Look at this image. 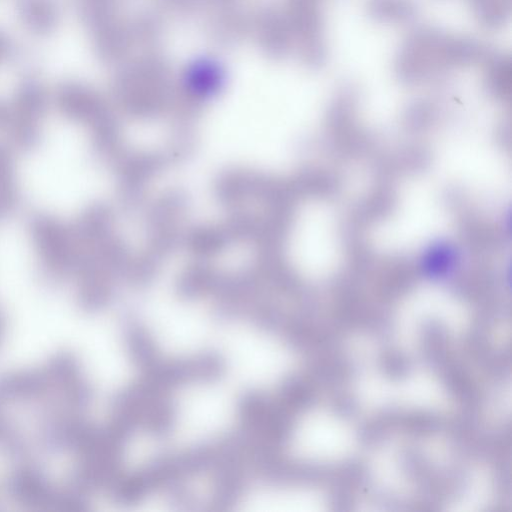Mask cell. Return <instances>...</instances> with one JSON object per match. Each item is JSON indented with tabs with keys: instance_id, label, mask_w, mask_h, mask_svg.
Masks as SVG:
<instances>
[{
	"instance_id": "1",
	"label": "cell",
	"mask_w": 512,
	"mask_h": 512,
	"mask_svg": "<svg viewBox=\"0 0 512 512\" xmlns=\"http://www.w3.org/2000/svg\"><path fill=\"white\" fill-rule=\"evenodd\" d=\"M493 53L473 38L435 27H420L400 45L394 59V70L404 81H418L453 68L485 63Z\"/></svg>"
},
{
	"instance_id": "2",
	"label": "cell",
	"mask_w": 512,
	"mask_h": 512,
	"mask_svg": "<svg viewBox=\"0 0 512 512\" xmlns=\"http://www.w3.org/2000/svg\"><path fill=\"white\" fill-rule=\"evenodd\" d=\"M285 15L301 61L311 68L321 67L327 57L321 0H287Z\"/></svg>"
},
{
	"instance_id": "3",
	"label": "cell",
	"mask_w": 512,
	"mask_h": 512,
	"mask_svg": "<svg viewBox=\"0 0 512 512\" xmlns=\"http://www.w3.org/2000/svg\"><path fill=\"white\" fill-rule=\"evenodd\" d=\"M31 234L42 265L54 278L73 268L75 253L67 229L58 220L38 215L31 222Z\"/></svg>"
},
{
	"instance_id": "4",
	"label": "cell",
	"mask_w": 512,
	"mask_h": 512,
	"mask_svg": "<svg viewBox=\"0 0 512 512\" xmlns=\"http://www.w3.org/2000/svg\"><path fill=\"white\" fill-rule=\"evenodd\" d=\"M46 107V94L35 79H26L19 86L10 109L8 126L21 148L30 149L40 139L41 120Z\"/></svg>"
},
{
	"instance_id": "5",
	"label": "cell",
	"mask_w": 512,
	"mask_h": 512,
	"mask_svg": "<svg viewBox=\"0 0 512 512\" xmlns=\"http://www.w3.org/2000/svg\"><path fill=\"white\" fill-rule=\"evenodd\" d=\"M256 41L268 58L279 60L294 49V40L285 12L272 6L257 9L250 21Z\"/></svg>"
},
{
	"instance_id": "6",
	"label": "cell",
	"mask_w": 512,
	"mask_h": 512,
	"mask_svg": "<svg viewBox=\"0 0 512 512\" xmlns=\"http://www.w3.org/2000/svg\"><path fill=\"white\" fill-rule=\"evenodd\" d=\"M127 354L143 373L154 368L163 358L147 328L134 318H126L121 325Z\"/></svg>"
},
{
	"instance_id": "7",
	"label": "cell",
	"mask_w": 512,
	"mask_h": 512,
	"mask_svg": "<svg viewBox=\"0 0 512 512\" xmlns=\"http://www.w3.org/2000/svg\"><path fill=\"white\" fill-rule=\"evenodd\" d=\"M96 55L106 63L122 60L133 45L129 23L118 17L91 32Z\"/></svg>"
},
{
	"instance_id": "8",
	"label": "cell",
	"mask_w": 512,
	"mask_h": 512,
	"mask_svg": "<svg viewBox=\"0 0 512 512\" xmlns=\"http://www.w3.org/2000/svg\"><path fill=\"white\" fill-rule=\"evenodd\" d=\"M177 405L170 392L159 391L150 396L143 409L140 429L154 437H166L174 429Z\"/></svg>"
},
{
	"instance_id": "9",
	"label": "cell",
	"mask_w": 512,
	"mask_h": 512,
	"mask_svg": "<svg viewBox=\"0 0 512 512\" xmlns=\"http://www.w3.org/2000/svg\"><path fill=\"white\" fill-rule=\"evenodd\" d=\"M251 27L245 14L228 6L220 8L207 24V34L217 45L231 47L240 43Z\"/></svg>"
},
{
	"instance_id": "10",
	"label": "cell",
	"mask_w": 512,
	"mask_h": 512,
	"mask_svg": "<svg viewBox=\"0 0 512 512\" xmlns=\"http://www.w3.org/2000/svg\"><path fill=\"white\" fill-rule=\"evenodd\" d=\"M57 103L67 116L80 121H94L100 113L96 95L87 87L75 83H64L57 92Z\"/></svg>"
},
{
	"instance_id": "11",
	"label": "cell",
	"mask_w": 512,
	"mask_h": 512,
	"mask_svg": "<svg viewBox=\"0 0 512 512\" xmlns=\"http://www.w3.org/2000/svg\"><path fill=\"white\" fill-rule=\"evenodd\" d=\"M17 11L26 27L36 34L51 32L57 23L52 0H17Z\"/></svg>"
},
{
	"instance_id": "12",
	"label": "cell",
	"mask_w": 512,
	"mask_h": 512,
	"mask_svg": "<svg viewBox=\"0 0 512 512\" xmlns=\"http://www.w3.org/2000/svg\"><path fill=\"white\" fill-rule=\"evenodd\" d=\"M368 16L382 24H408L418 13L413 0H367Z\"/></svg>"
},
{
	"instance_id": "13",
	"label": "cell",
	"mask_w": 512,
	"mask_h": 512,
	"mask_svg": "<svg viewBox=\"0 0 512 512\" xmlns=\"http://www.w3.org/2000/svg\"><path fill=\"white\" fill-rule=\"evenodd\" d=\"M473 15L488 29H498L511 15L512 0H468Z\"/></svg>"
},
{
	"instance_id": "14",
	"label": "cell",
	"mask_w": 512,
	"mask_h": 512,
	"mask_svg": "<svg viewBox=\"0 0 512 512\" xmlns=\"http://www.w3.org/2000/svg\"><path fill=\"white\" fill-rule=\"evenodd\" d=\"M80 17L90 33L117 18L118 0H77Z\"/></svg>"
},
{
	"instance_id": "15",
	"label": "cell",
	"mask_w": 512,
	"mask_h": 512,
	"mask_svg": "<svg viewBox=\"0 0 512 512\" xmlns=\"http://www.w3.org/2000/svg\"><path fill=\"white\" fill-rule=\"evenodd\" d=\"M16 203L14 167L10 153L0 144V218Z\"/></svg>"
},
{
	"instance_id": "16",
	"label": "cell",
	"mask_w": 512,
	"mask_h": 512,
	"mask_svg": "<svg viewBox=\"0 0 512 512\" xmlns=\"http://www.w3.org/2000/svg\"><path fill=\"white\" fill-rule=\"evenodd\" d=\"M132 42L142 47H153L162 37V23L152 13L140 14L129 23Z\"/></svg>"
},
{
	"instance_id": "17",
	"label": "cell",
	"mask_w": 512,
	"mask_h": 512,
	"mask_svg": "<svg viewBox=\"0 0 512 512\" xmlns=\"http://www.w3.org/2000/svg\"><path fill=\"white\" fill-rule=\"evenodd\" d=\"M486 80L496 90H505L511 78V60L504 54L493 53L484 63Z\"/></svg>"
},
{
	"instance_id": "18",
	"label": "cell",
	"mask_w": 512,
	"mask_h": 512,
	"mask_svg": "<svg viewBox=\"0 0 512 512\" xmlns=\"http://www.w3.org/2000/svg\"><path fill=\"white\" fill-rule=\"evenodd\" d=\"M453 252L449 247L438 245L433 247L425 257V264L433 272L445 270L453 263Z\"/></svg>"
},
{
	"instance_id": "19",
	"label": "cell",
	"mask_w": 512,
	"mask_h": 512,
	"mask_svg": "<svg viewBox=\"0 0 512 512\" xmlns=\"http://www.w3.org/2000/svg\"><path fill=\"white\" fill-rule=\"evenodd\" d=\"M166 10L176 13H190L204 6V0H157Z\"/></svg>"
},
{
	"instance_id": "20",
	"label": "cell",
	"mask_w": 512,
	"mask_h": 512,
	"mask_svg": "<svg viewBox=\"0 0 512 512\" xmlns=\"http://www.w3.org/2000/svg\"><path fill=\"white\" fill-rule=\"evenodd\" d=\"M10 108L0 101V128L9 124Z\"/></svg>"
},
{
	"instance_id": "21",
	"label": "cell",
	"mask_w": 512,
	"mask_h": 512,
	"mask_svg": "<svg viewBox=\"0 0 512 512\" xmlns=\"http://www.w3.org/2000/svg\"><path fill=\"white\" fill-rule=\"evenodd\" d=\"M9 49V42L6 35L0 31V60L6 55Z\"/></svg>"
}]
</instances>
